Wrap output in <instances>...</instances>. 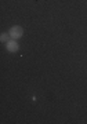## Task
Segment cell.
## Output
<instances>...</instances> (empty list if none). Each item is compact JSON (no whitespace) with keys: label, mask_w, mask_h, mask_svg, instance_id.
Listing matches in <instances>:
<instances>
[{"label":"cell","mask_w":87,"mask_h":124,"mask_svg":"<svg viewBox=\"0 0 87 124\" xmlns=\"http://www.w3.org/2000/svg\"><path fill=\"white\" fill-rule=\"evenodd\" d=\"M9 37H10V33H1L0 41H1V43H7V41H9Z\"/></svg>","instance_id":"cell-3"},{"label":"cell","mask_w":87,"mask_h":124,"mask_svg":"<svg viewBox=\"0 0 87 124\" xmlns=\"http://www.w3.org/2000/svg\"><path fill=\"white\" fill-rule=\"evenodd\" d=\"M9 33H10V37H11V39L18 40L24 36V29H22V26H19V25H14V26L10 28Z\"/></svg>","instance_id":"cell-1"},{"label":"cell","mask_w":87,"mask_h":124,"mask_svg":"<svg viewBox=\"0 0 87 124\" xmlns=\"http://www.w3.org/2000/svg\"><path fill=\"white\" fill-rule=\"evenodd\" d=\"M6 48H7V51L9 53H17L18 50H19V44L17 43V40H9L7 43H6Z\"/></svg>","instance_id":"cell-2"}]
</instances>
